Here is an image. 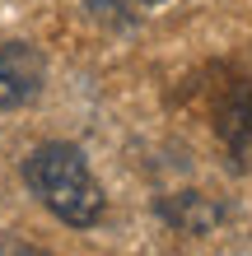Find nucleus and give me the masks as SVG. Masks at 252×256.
I'll use <instances>...</instances> for the list:
<instances>
[{
  "label": "nucleus",
  "instance_id": "423d86ee",
  "mask_svg": "<svg viewBox=\"0 0 252 256\" xmlns=\"http://www.w3.org/2000/svg\"><path fill=\"white\" fill-rule=\"evenodd\" d=\"M140 5H159V0H140Z\"/></svg>",
  "mask_w": 252,
  "mask_h": 256
},
{
  "label": "nucleus",
  "instance_id": "f257e3e1",
  "mask_svg": "<svg viewBox=\"0 0 252 256\" xmlns=\"http://www.w3.org/2000/svg\"><path fill=\"white\" fill-rule=\"evenodd\" d=\"M24 182L70 228H89L108 210L98 177L89 172V163H84V154L75 144H38L24 158Z\"/></svg>",
  "mask_w": 252,
  "mask_h": 256
},
{
  "label": "nucleus",
  "instance_id": "39448f33",
  "mask_svg": "<svg viewBox=\"0 0 252 256\" xmlns=\"http://www.w3.org/2000/svg\"><path fill=\"white\" fill-rule=\"evenodd\" d=\"M0 256H47L42 247H28V242H10V247H0Z\"/></svg>",
  "mask_w": 252,
  "mask_h": 256
},
{
  "label": "nucleus",
  "instance_id": "f03ea898",
  "mask_svg": "<svg viewBox=\"0 0 252 256\" xmlns=\"http://www.w3.org/2000/svg\"><path fill=\"white\" fill-rule=\"evenodd\" d=\"M42 52L28 42H0V108H24L42 94Z\"/></svg>",
  "mask_w": 252,
  "mask_h": 256
},
{
  "label": "nucleus",
  "instance_id": "20e7f679",
  "mask_svg": "<svg viewBox=\"0 0 252 256\" xmlns=\"http://www.w3.org/2000/svg\"><path fill=\"white\" fill-rule=\"evenodd\" d=\"M159 214H164L173 228H182V233H210L215 224L224 219V210L215 200H205L201 191H182V196H173V200L159 205Z\"/></svg>",
  "mask_w": 252,
  "mask_h": 256
},
{
  "label": "nucleus",
  "instance_id": "7ed1b4c3",
  "mask_svg": "<svg viewBox=\"0 0 252 256\" xmlns=\"http://www.w3.org/2000/svg\"><path fill=\"white\" fill-rule=\"evenodd\" d=\"M215 130H219V140H224L229 163L238 172H252V94L247 88H238V94H229L219 102Z\"/></svg>",
  "mask_w": 252,
  "mask_h": 256
}]
</instances>
